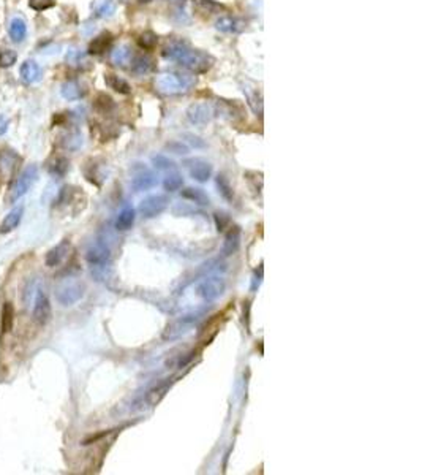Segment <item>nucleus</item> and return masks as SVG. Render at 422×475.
Listing matches in <instances>:
<instances>
[{"instance_id": "obj_18", "label": "nucleus", "mask_w": 422, "mask_h": 475, "mask_svg": "<svg viewBox=\"0 0 422 475\" xmlns=\"http://www.w3.org/2000/svg\"><path fill=\"white\" fill-rule=\"evenodd\" d=\"M239 246H240V230H239V227H232L228 231L226 239H224L223 254L224 255H232L234 252H237Z\"/></svg>"}, {"instance_id": "obj_26", "label": "nucleus", "mask_w": 422, "mask_h": 475, "mask_svg": "<svg viewBox=\"0 0 422 475\" xmlns=\"http://www.w3.org/2000/svg\"><path fill=\"white\" fill-rule=\"evenodd\" d=\"M111 60H112V64L117 65V67H127L130 64V60H131L130 48L125 46V44H123V46L115 48L112 51V54H111Z\"/></svg>"}, {"instance_id": "obj_12", "label": "nucleus", "mask_w": 422, "mask_h": 475, "mask_svg": "<svg viewBox=\"0 0 422 475\" xmlns=\"http://www.w3.org/2000/svg\"><path fill=\"white\" fill-rule=\"evenodd\" d=\"M111 257V250L107 247L105 243H95L89 247L87 254H86V258L87 262L91 265H95V266H100V265H105L107 260Z\"/></svg>"}, {"instance_id": "obj_11", "label": "nucleus", "mask_w": 422, "mask_h": 475, "mask_svg": "<svg viewBox=\"0 0 422 475\" xmlns=\"http://www.w3.org/2000/svg\"><path fill=\"white\" fill-rule=\"evenodd\" d=\"M70 249H71V243L68 239H62L57 246H54L49 252L46 254V258H44V263L49 268H56L59 266L64 260L68 257L70 254Z\"/></svg>"}, {"instance_id": "obj_37", "label": "nucleus", "mask_w": 422, "mask_h": 475, "mask_svg": "<svg viewBox=\"0 0 422 475\" xmlns=\"http://www.w3.org/2000/svg\"><path fill=\"white\" fill-rule=\"evenodd\" d=\"M152 163L155 165L157 169H174L176 168V163L171 158H168L166 156H155L154 158H152Z\"/></svg>"}, {"instance_id": "obj_17", "label": "nucleus", "mask_w": 422, "mask_h": 475, "mask_svg": "<svg viewBox=\"0 0 422 475\" xmlns=\"http://www.w3.org/2000/svg\"><path fill=\"white\" fill-rule=\"evenodd\" d=\"M111 43H112V35L109 32L100 33L89 44V54H95V56L103 54L105 51L111 48Z\"/></svg>"}, {"instance_id": "obj_6", "label": "nucleus", "mask_w": 422, "mask_h": 475, "mask_svg": "<svg viewBox=\"0 0 422 475\" xmlns=\"http://www.w3.org/2000/svg\"><path fill=\"white\" fill-rule=\"evenodd\" d=\"M32 317H33L35 323L40 325V326L46 325L48 321L51 320V317H52V309H51L49 298H48V295L44 293L43 290H38V292H37Z\"/></svg>"}, {"instance_id": "obj_16", "label": "nucleus", "mask_w": 422, "mask_h": 475, "mask_svg": "<svg viewBox=\"0 0 422 475\" xmlns=\"http://www.w3.org/2000/svg\"><path fill=\"white\" fill-rule=\"evenodd\" d=\"M21 79L25 84L37 83L41 78V67L35 60H25L21 65Z\"/></svg>"}, {"instance_id": "obj_40", "label": "nucleus", "mask_w": 422, "mask_h": 475, "mask_svg": "<svg viewBox=\"0 0 422 475\" xmlns=\"http://www.w3.org/2000/svg\"><path fill=\"white\" fill-rule=\"evenodd\" d=\"M84 60V54L79 49H70L67 54V62L70 65H79Z\"/></svg>"}, {"instance_id": "obj_30", "label": "nucleus", "mask_w": 422, "mask_h": 475, "mask_svg": "<svg viewBox=\"0 0 422 475\" xmlns=\"http://www.w3.org/2000/svg\"><path fill=\"white\" fill-rule=\"evenodd\" d=\"M182 185H184V177H182V174H179L176 171L169 173L163 181V187L168 192H176V190L181 189Z\"/></svg>"}, {"instance_id": "obj_14", "label": "nucleus", "mask_w": 422, "mask_h": 475, "mask_svg": "<svg viewBox=\"0 0 422 475\" xmlns=\"http://www.w3.org/2000/svg\"><path fill=\"white\" fill-rule=\"evenodd\" d=\"M22 214H24L22 206H16V208H13L5 216L2 223H0V233H2V235H6V233H10L14 228H17V225H19L21 220H22Z\"/></svg>"}, {"instance_id": "obj_13", "label": "nucleus", "mask_w": 422, "mask_h": 475, "mask_svg": "<svg viewBox=\"0 0 422 475\" xmlns=\"http://www.w3.org/2000/svg\"><path fill=\"white\" fill-rule=\"evenodd\" d=\"M215 27L223 33H239L247 27V24L245 21H242L234 16H220L218 19L215 21Z\"/></svg>"}, {"instance_id": "obj_23", "label": "nucleus", "mask_w": 422, "mask_h": 475, "mask_svg": "<svg viewBox=\"0 0 422 475\" xmlns=\"http://www.w3.org/2000/svg\"><path fill=\"white\" fill-rule=\"evenodd\" d=\"M14 325V308L11 303H5L2 308V317H0V328L2 333H10Z\"/></svg>"}, {"instance_id": "obj_25", "label": "nucleus", "mask_w": 422, "mask_h": 475, "mask_svg": "<svg viewBox=\"0 0 422 475\" xmlns=\"http://www.w3.org/2000/svg\"><path fill=\"white\" fill-rule=\"evenodd\" d=\"M182 196L187 200H190L196 204L206 206L209 204V196L203 189H195V187H187V189L182 190Z\"/></svg>"}, {"instance_id": "obj_10", "label": "nucleus", "mask_w": 422, "mask_h": 475, "mask_svg": "<svg viewBox=\"0 0 422 475\" xmlns=\"http://www.w3.org/2000/svg\"><path fill=\"white\" fill-rule=\"evenodd\" d=\"M212 106L208 103H193L190 108L187 110V119L195 125H203L208 124L212 118Z\"/></svg>"}, {"instance_id": "obj_8", "label": "nucleus", "mask_w": 422, "mask_h": 475, "mask_svg": "<svg viewBox=\"0 0 422 475\" xmlns=\"http://www.w3.org/2000/svg\"><path fill=\"white\" fill-rule=\"evenodd\" d=\"M188 171H190V176L198 182H208L211 176H212V165L209 162H206L203 158H192V160H185L184 163Z\"/></svg>"}, {"instance_id": "obj_44", "label": "nucleus", "mask_w": 422, "mask_h": 475, "mask_svg": "<svg viewBox=\"0 0 422 475\" xmlns=\"http://www.w3.org/2000/svg\"><path fill=\"white\" fill-rule=\"evenodd\" d=\"M6 127H8V121H6L5 118H0V135H2V133H5Z\"/></svg>"}, {"instance_id": "obj_20", "label": "nucleus", "mask_w": 422, "mask_h": 475, "mask_svg": "<svg viewBox=\"0 0 422 475\" xmlns=\"http://www.w3.org/2000/svg\"><path fill=\"white\" fill-rule=\"evenodd\" d=\"M105 81H106V86H107V87L112 89V91H115V92H119V94L127 95V94L131 92V86H130L127 81H125L123 78H120V76H117V75H114V73L105 75Z\"/></svg>"}, {"instance_id": "obj_42", "label": "nucleus", "mask_w": 422, "mask_h": 475, "mask_svg": "<svg viewBox=\"0 0 422 475\" xmlns=\"http://www.w3.org/2000/svg\"><path fill=\"white\" fill-rule=\"evenodd\" d=\"M195 355H196V352H195V350H190L188 353H185L184 356H181V358H179V361H177V367H185L188 363L193 360Z\"/></svg>"}, {"instance_id": "obj_27", "label": "nucleus", "mask_w": 422, "mask_h": 475, "mask_svg": "<svg viewBox=\"0 0 422 475\" xmlns=\"http://www.w3.org/2000/svg\"><path fill=\"white\" fill-rule=\"evenodd\" d=\"M27 33V25L21 17H14L10 22V37L14 43H21Z\"/></svg>"}, {"instance_id": "obj_3", "label": "nucleus", "mask_w": 422, "mask_h": 475, "mask_svg": "<svg viewBox=\"0 0 422 475\" xmlns=\"http://www.w3.org/2000/svg\"><path fill=\"white\" fill-rule=\"evenodd\" d=\"M86 293V285L79 281L62 282L56 289V300L62 306H73Z\"/></svg>"}, {"instance_id": "obj_15", "label": "nucleus", "mask_w": 422, "mask_h": 475, "mask_svg": "<svg viewBox=\"0 0 422 475\" xmlns=\"http://www.w3.org/2000/svg\"><path fill=\"white\" fill-rule=\"evenodd\" d=\"M60 94L65 100L76 102V100H81V98L86 95V89L79 81H67V83L62 84Z\"/></svg>"}, {"instance_id": "obj_41", "label": "nucleus", "mask_w": 422, "mask_h": 475, "mask_svg": "<svg viewBox=\"0 0 422 475\" xmlns=\"http://www.w3.org/2000/svg\"><path fill=\"white\" fill-rule=\"evenodd\" d=\"M213 219H215V225H217V230H218V231H223L224 228L228 227V223H229L228 214H224V212H215V214H213Z\"/></svg>"}, {"instance_id": "obj_31", "label": "nucleus", "mask_w": 422, "mask_h": 475, "mask_svg": "<svg viewBox=\"0 0 422 475\" xmlns=\"http://www.w3.org/2000/svg\"><path fill=\"white\" fill-rule=\"evenodd\" d=\"M193 5L204 13H220L224 10L223 5L217 3L215 0H193Z\"/></svg>"}, {"instance_id": "obj_28", "label": "nucleus", "mask_w": 422, "mask_h": 475, "mask_svg": "<svg viewBox=\"0 0 422 475\" xmlns=\"http://www.w3.org/2000/svg\"><path fill=\"white\" fill-rule=\"evenodd\" d=\"M171 383H173V382H163V383H160L158 387L152 388V390L147 393V396H146L147 404H149V406L158 404V402L161 401V398H163L165 394H166V391L169 390V387H171Z\"/></svg>"}, {"instance_id": "obj_43", "label": "nucleus", "mask_w": 422, "mask_h": 475, "mask_svg": "<svg viewBox=\"0 0 422 475\" xmlns=\"http://www.w3.org/2000/svg\"><path fill=\"white\" fill-rule=\"evenodd\" d=\"M185 138H188L187 141L190 143L192 146H195V148H204L206 145H204V141L200 138V137H195V135H185Z\"/></svg>"}, {"instance_id": "obj_2", "label": "nucleus", "mask_w": 422, "mask_h": 475, "mask_svg": "<svg viewBox=\"0 0 422 475\" xmlns=\"http://www.w3.org/2000/svg\"><path fill=\"white\" fill-rule=\"evenodd\" d=\"M196 78L195 75L179 73V71H166L155 78V89L160 94L165 95H179L185 94L195 86Z\"/></svg>"}, {"instance_id": "obj_4", "label": "nucleus", "mask_w": 422, "mask_h": 475, "mask_svg": "<svg viewBox=\"0 0 422 475\" xmlns=\"http://www.w3.org/2000/svg\"><path fill=\"white\" fill-rule=\"evenodd\" d=\"M224 290H226V282H224L223 277H218V276L204 277V279L198 284V287H196L198 297H201L208 303L215 301L220 297H223Z\"/></svg>"}, {"instance_id": "obj_9", "label": "nucleus", "mask_w": 422, "mask_h": 475, "mask_svg": "<svg viewBox=\"0 0 422 475\" xmlns=\"http://www.w3.org/2000/svg\"><path fill=\"white\" fill-rule=\"evenodd\" d=\"M157 185V176L146 166H139L138 173L131 179V187L136 192H144Z\"/></svg>"}, {"instance_id": "obj_21", "label": "nucleus", "mask_w": 422, "mask_h": 475, "mask_svg": "<svg viewBox=\"0 0 422 475\" xmlns=\"http://www.w3.org/2000/svg\"><path fill=\"white\" fill-rule=\"evenodd\" d=\"M131 70H133L134 75H139V76L147 75V73H150L152 70H154V60H152L149 56H144V54L136 56L131 62Z\"/></svg>"}, {"instance_id": "obj_32", "label": "nucleus", "mask_w": 422, "mask_h": 475, "mask_svg": "<svg viewBox=\"0 0 422 475\" xmlns=\"http://www.w3.org/2000/svg\"><path fill=\"white\" fill-rule=\"evenodd\" d=\"M157 43H158V37H157L154 32H150V30L142 32V33L139 35V38H138V44H139L142 49H146V51L154 49V48L157 46Z\"/></svg>"}, {"instance_id": "obj_19", "label": "nucleus", "mask_w": 422, "mask_h": 475, "mask_svg": "<svg viewBox=\"0 0 422 475\" xmlns=\"http://www.w3.org/2000/svg\"><path fill=\"white\" fill-rule=\"evenodd\" d=\"M70 168V162L67 157H62V156H57V157H52L49 162H48V171L56 176V177H64Z\"/></svg>"}, {"instance_id": "obj_34", "label": "nucleus", "mask_w": 422, "mask_h": 475, "mask_svg": "<svg viewBox=\"0 0 422 475\" xmlns=\"http://www.w3.org/2000/svg\"><path fill=\"white\" fill-rule=\"evenodd\" d=\"M217 187H218V190H220V193L223 195V198H226V200H232V187H231V184H229V181L226 177H224L223 174H218L217 176Z\"/></svg>"}, {"instance_id": "obj_5", "label": "nucleus", "mask_w": 422, "mask_h": 475, "mask_svg": "<svg viewBox=\"0 0 422 475\" xmlns=\"http://www.w3.org/2000/svg\"><path fill=\"white\" fill-rule=\"evenodd\" d=\"M37 177H38V168L35 165H29L21 173V176L17 177V181L14 184V189L11 192L10 198L13 201H16L17 198H21L22 195H25L27 192L32 189V185L35 184V181H37Z\"/></svg>"}, {"instance_id": "obj_36", "label": "nucleus", "mask_w": 422, "mask_h": 475, "mask_svg": "<svg viewBox=\"0 0 422 475\" xmlns=\"http://www.w3.org/2000/svg\"><path fill=\"white\" fill-rule=\"evenodd\" d=\"M16 60H17V54L14 51L5 49V51L0 52V67H2V68L11 67L13 64H16Z\"/></svg>"}, {"instance_id": "obj_35", "label": "nucleus", "mask_w": 422, "mask_h": 475, "mask_svg": "<svg viewBox=\"0 0 422 475\" xmlns=\"http://www.w3.org/2000/svg\"><path fill=\"white\" fill-rule=\"evenodd\" d=\"M115 11V3L112 0H105V2L97 8V17H111Z\"/></svg>"}, {"instance_id": "obj_24", "label": "nucleus", "mask_w": 422, "mask_h": 475, "mask_svg": "<svg viewBox=\"0 0 422 475\" xmlns=\"http://www.w3.org/2000/svg\"><path fill=\"white\" fill-rule=\"evenodd\" d=\"M244 92L247 95V100H248V105L251 106V110H253L256 114L261 116L263 114V97L259 94V91L256 87H245Z\"/></svg>"}, {"instance_id": "obj_33", "label": "nucleus", "mask_w": 422, "mask_h": 475, "mask_svg": "<svg viewBox=\"0 0 422 475\" xmlns=\"http://www.w3.org/2000/svg\"><path fill=\"white\" fill-rule=\"evenodd\" d=\"M95 108L100 113H109L114 108V102L109 95L106 94H100L95 100Z\"/></svg>"}, {"instance_id": "obj_39", "label": "nucleus", "mask_w": 422, "mask_h": 475, "mask_svg": "<svg viewBox=\"0 0 422 475\" xmlns=\"http://www.w3.org/2000/svg\"><path fill=\"white\" fill-rule=\"evenodd\" d=\"M29 5L35 11H44L56 5V0H29Z\"/></svg>"}, {"instance_id": "obj_38", "label": "nucleus", "mask_w": 422, "mask_h": 475, "mask_svg": "<svg viewBox=\"0 0 422 475\" xmlns=\"http://www.w3.org/2000/svg\"><path fill=\"white\" fill-rule=\"evenodd\" d=\"M165 148H166V151H169L171 154H176V156L188 154V146H185L182 141H169Z\"/></svg>"}, {"instance_id": "obj_45", "label": "nucleus", "mask_w": 422, "mask_h": 475, "mask_svg": "<svg viewBox=\"0 0 422 475\" xmlns=\"http://www.w3.org/2000/svg\"><path fill=\"white\" fill-rule=\"evenodd\" d=\"M141 3H149V2H152V0H139Z\"/></svg>"}, {"instance_id": "obj_1", "label": "nucleus", "mask_w": 422, "mask_h": 475, "mask_svg": "<svg viewBox=\"0 0 422 475\" xmlns=\"http://www.w3.org/2000/svg\"><path fill=\"white\" fill-rule=\"evenodd\" d=\"M161 54H163L165 59L177 62L179 65H182L188 71L198 73V75L209 71L215 62V59L211 54H208V52L192 49L187 43H182V41L168 43L163 48V51H161Z\"/></svg>"}, {"instance_id": "obj_29", "label": "nucleus", "mask_w": 422, "mask_h": 475, "mask_svg": "<svg viewBox=\"0 0 422 475\" xmlns=\"http://www.w3.org/2000/svg\"><path fill=\"white\" fill-rule=\"evenodd\" d=\"M81 145H83V137H81L78 132L68 133V135H65L60 141V146L64 149H68V151H75V149L81 148Z\"/></svg>"}, {"instance_id": "obj_22", "label": "nucleus", "mask_w": 422, "mask_h": 475, "mask_svg": "<svg viewBox=\"0 0 422 475\" xmlns=\"http://www.w3.org/2000/svg\"><path fill=\"white\" fill-rule=\"evenodd\" d=\"M134 223V209L131 206H125V208L119 212L117 220H115V228L119 231L130 230Z\"/></svg>"}, {"instance_id": "obj_7", "label": "nucleus", "mask_w": 422, "mask_h": 475, "mask_svg": "<svg viewBox=\"0 0 422 475\" xmlns=\"http://www.w3.org/2000/svg\"><path fill=\"white\" fill-rule=\"evenodd\" d=\"M169 200L166 195H152V196H147L146 200H142V203L139 204V212L146 219L155 217L166 209Z\"/></svg>"}]
</instances>
